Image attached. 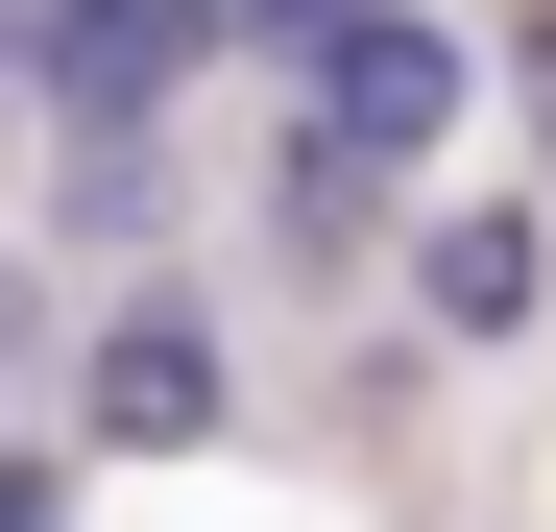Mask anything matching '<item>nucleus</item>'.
I'll return each mask as SVG.
<instances>
[{"mask_svg": "<svg viewBox=\"0 0 556 532\" xmlns=\"http://www.w3.org/2000/svg\"><path fill=\"white\" fill-rule=\"evenodd\" d=\"M25 49V122H169L218 73V0H0Z\"/></svg>", "mask_w": 556, "mask_h": 532, "instance_id": "3", "label": "nucleus"}, {"mask_svg": "<svg viewBox=\"0 0 556 532\" xmlns=\"http://www.w3.org/2000/svg\"><path fill=\"white\" fill-rule=\"evenodd\" d=\"M0 122H25V49H0Z\"/></svg>", "mask_w": 556, "mask_h": 532, "instance_id": "10", "label": "nucleus"}, {"mask_svg": "<svg viewBox=\"0 0 556 532\" xmlns=\"http://www.w3.org/2000/svg\"><path fill=\"white\" fill-rule=\"evenodd\" d=\"M412 339L532 364V339H556V194H459V218H412Z\"/></svg>", "mask_w": 556, "mask_h": 532, "instance_id": "4", "label": "nucleus"}, {"mask_svg": "<svg viewBox=\"0 0 556 532\" xmlns=\"http://www.w3.org/2000/svg\"><path fill=\"white\" fill-rule=\"evenodd\" d=\"M242 435V364L169 266H98V339H73V460H218Z\"/></svg>", "mask_w": 556, "mask_h": 532, "instance_id": "1", "label": "nucleus"}, {"mask_svg": "<svg viewBox=\"0 0 556 532\" xmlns=\"http://www.w3.org/2000/svg\"><path fill=\"white\" fill-rule=\"evenodd\" d=\"M242 218H266V266H291V291H363V266L412 242V169H363L339 122H291V145H266V194H242Z\"/></svg>", "mask_w": 556, "mask_h": 532, "instance_id": "5", "label": "nucleus"}, {"mask_svg": "<svg viewBox=\"0 0 556 532\" xmlns=\"http://www.w3.org/2000/svg\"><path fill=\"white\" fill-rule=\"evenodd\" d=\"M459 98H484V25H435V0H339V25L291 49V122H339L363 169H435Z\"/></svg>", "mask_w": 556, "mask_h": 532, "instance_id": "2", "label": "nucleus"}, {"mask_svg": "<svg viewBox=\"0 0 556 532\" xmlns=\"http://www.w3.org/2000/svg\"><path fill=\"white\" fill-rule=\"evenodd\" d=\"M508 98H532V122H556V0H532V25H508Z\"/></svg>", "mask_w": 556, "mask_h": 532, "instance_id": "8", "label": "nucleus"}, {"mask_svg": "<svg viewBox=\"0 0 556 532\" xmlns=\"http://www.w3.org/2000/svg\"><path fill=\"white\" fill-rule=\"evenodd\" d=\"M315 25H339V0H218V49H242V73H291Z\"/></svg>", "mask_w": 556, "mask_h": 532, "instance_id": "7", "label": "nucleus"}, {"mask_svg": "<svg viewBox=\"0 0 556 532\" xmlns=\"http://www.w3.org/2000/svg\"><path fill=\"white\" fill-rule=\"evenodd\" d=\"M0 532H73V484H49V460H0Z\"/></svg>", "mask_w": 556, "mask_h": 532, "instance_id": "9", "label": "nucleus"}, {"mask_svg": "<svg viewBox=\"0 0 556 532\" xmlns=\"http://www.w3.org/2000/svg\"><path fill=\"white\" fill-rule=\"evenodd\" d=\"M169 218H194L169 194V122H49V242L73 266H169Z\"/></svg>", "mask_w": 556, "mask_h": 532, "instance_id": "6", "label": "nucleus"}]
</instances>
